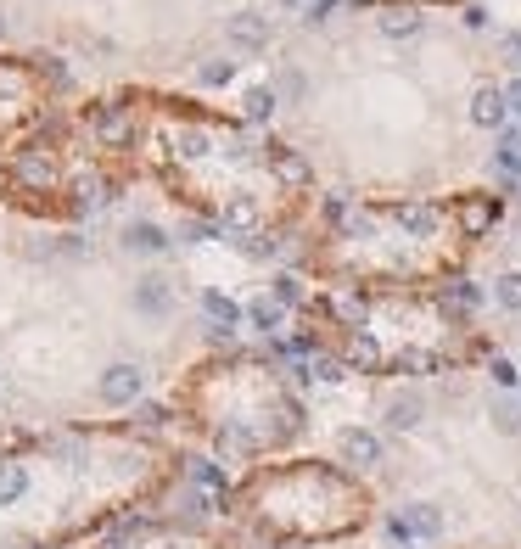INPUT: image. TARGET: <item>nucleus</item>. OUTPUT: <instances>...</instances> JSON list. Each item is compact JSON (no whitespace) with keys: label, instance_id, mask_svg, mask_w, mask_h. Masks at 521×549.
Returning a JSON list of instances; mask_svg holds the SVG:
<instances>
[{"label":"nucleus","instance_id":"obj_24","mask_svg":"<svg viewBox=\"0 0 521 549\" xmlns=\"http://www.w3.org/2000/svg\"><path fill=\"white\" fill-rule=\"evenodd\" d=\"M269 297H275L281 309H303V303H309V292H303V281H297L292 269H281V275L269 281Z\"/></svg>","mask_w":521,"mask_h":549},{"label":"nucleus","instance_id":"obj_19","mask_svg":"<svg viewBox=\"0 0 521 549\" xmlns=\"http://www.w3.org/2000/svg\"><path fill=\"white\" fill-rule=\"evenodd\" d=\"M275 107H281V90H275V85H253L247 96H241L247 124H269V118H275Z\"/></svg>","mask_w":521,"mask_h":549},{"label":"nucleus","instance_id":"obj_30","mask_svg":"<svg viewBox=\"0 0 521 549\" xmlns=\"http://www.w3.org/2000/svg\"><path fill=\"white\" fill-rule=\"evenodd\" d=\"M96 135H101V141H124V135H129V113H124V107H101V113H96Z\"/></svg>","mask_w":521,"mask_h":549},{"label":"nucleus","instance_id":"obj_16","mask_svg":"<svg viewBox=\"0 0 521 549\" xmlns=\"http://www.w3.org/2000/svg\"><path fill=\"white\" fill-rule=\"evenodd\" d=\"M219 230H230V236H258V202L253 197H230L225 213H219Z\"/></svg>","mask_w":521,"mask_h":549},{"label":"nucleus","instance_id":"obj_42","mask_svg":"<svg viewBox=\"0 0 521 549\" xmlns=\"http://www.w3.org/2000/svg\"><path fill=\"white\" fill-rule=\"evenodd\" d=\"M281 6H309V0H281Z\"/></svg>","mask_w":521,"mask_h":549},{"label":"nucleus","instance_id":"obj_17","mask_svg":"<svg viewBox=\"0 0 521 549\" xmlns=\"http://www.w3.org/2000/svg\"><path fill=\"white\" fill-rule=\"evenodd\" d=\"M269 163H275V174H281L286 185H309L314 169H309V157L292 152V146H269Z\"/></svg>","mask_w":521,"mask_h":549},{"label":"nucleus","instance_id":"obj_37","mask_svg":"<svg viewBox=\"0 0 521 549\" xmlns=\"http://www.w3.org/2000/svg\"><path fill=\"white\" fill-rule=\"evenodd\" d=\"M365 309H370V303H365V292L337 297V314H342V320H365Z\"/></svg>","mask_w":521,"mask_h":549},{"label":"nucleus","instance_id":"obj_41","mask_svg":"<svg viewBox=\"0 0 521 549\" xmlns=\"http://www.w3.org/2000/svg\"><path fill=\"white\" fill-rule=\"evenodd\" d=\"M465 29H488V12L482 6H465Z\"/></svg>","mask_w":521,"mask_h":549},{"label":"nucleus","instance_id":"obj_8","mask_svg":"<svg viewBox=\"0 0 521 549\" xmlns=\"http://www.w3.org/2000/svg\"><path fill=\"white\" fill-rule=\"evenodd\" d=\"M118 241H124L129 258H163V253H169V230L152 225V219H129Z\"/></svg>","mask_w":521,"mask_h":549},{"label":"nucleus","instance_id":"obj_14","mask_svg":"<svg viewBox=\"0 0 521 549\" xmlns=\"http://www.w3.org/2000/svg\"><path fill=\"white\" fill-rule=\"evenodd\" d=\"M342 359H348V370H365V376L387 365V353H381V342L370 337V331H353L348 348H342Z\"/></svg>","mask_w":521,"mask_h":549},{"label":"nucleus","instance_id":"obj_4","mask_svg":"<svg viewBox=\"0 0 521 549\" xmlns=\"http://www.w3.org/2000/svg\"><path fill=\"white\" fill-rule=\"evenodd\" d=\"M387 219H393L398 230H404V236H415V241H432L437 230H443V208H437V202H393V208H387Z\"/></svg>","mask_w":521,"mask_h":549},{"label":"nucleus","instance_id":"obj_25","mask_svg":"<svg viewBox=\"0 0 521 549\" xmlns=\"http://www.w3.org/2000/svg\"><path fill=\"white\" fill-rule=\"evenodd\" d=\"M342 376H348V359H337V353H314L303 365V381H342Z\"/></svg>","mask_w":521,"mask_h":549},{"label":"nucleus","instance_id":"obj_28","mask_svg":"<svg viewBox=\"0 0 521 549\" xmlns=\"http://www.w3.org/2000/svg\"><path fill=\"white\" fill-rule=\"evenodd\" d=\"M174 157L202 163V157H208V135H202V129H174Z\"/></svg>","mask_w":521,"mask_h":549},{"label":"nucleus","instance_id":"obj_32","mask_svg":"<svg viewBox=\"0 0 521 549\" xmlns=\"http://www.w3.org/2000/svg\"><path fill=\"white\" fill-rule=\"evenodd\" d=\"M208 505H213V493H202V488H185L180 493V516L191 521V527H202V521H208Z\"/></svg>","mask_w":521,"mask_h":549},{"label":"nucleus","instance_id":"obj_23","mask_svg":"<svg viewBox=\"0 0 521 549\" xmlns=\"http://www.w3.org/2000/svg\"><path fill=\"white\" fill-rule=\"evenodd\" d=\"M443 303H449V309H460V314H477V309H482V286L460 275V281L443 286Z\"/></svg>","mask_w":521,"mask_h":549},{"label":"nucleus","instance_id":"obj_35","mask_svg":"<svg viewBox=\"0 0 521 549\" xmlns=\"http://www.w3.org/2000/svg\"><path fill=\"white\" fill-rule=\"evenodd\" d=\"M107 202H113L107 180H85V185H79V208H107Z\"/></svg>","mask_w":521,"mask_h":549},{"label":"nucleus","instance_id":"obj_34","mask_svg":"<svg viewBox=\"0 0 521 549\" xmlns=\"http://www.w3.org/2000/svg\"><path fill=\"white\" fill-rule=\"evenodd\" d=\"M135 426H141V432H157V426H169V409L141 398V404H135Z\"/></svg>","mask_w":521,"mask_h":549},{"label":"nucleus","instance_id":"obj_21","mask_svg":"<svg viewBox=\"0 0 521 549\" xmlns=\"http://www.w3.org/2000/svg\"><path fill=\"white\" fill-rule=\"evenodd\" d=\"M247 320H253V331H264V337H275V331H281L286 325V309L281 303H275V297H253V303H247Z\"/></svg>","mask_w":521,"mask_h":549},{"label":"nucleus","instance_id":"obj_18","mask_svg":"<svg viewBox=\"0 0 521 549\" xmlns=\"http://www.w3.org/2000/svg\"><path fill=\"white\" fill-rule=\"evenodd\" d=\"M213 449L225 454V460H247V454H253L258 443H253V432H247L241 421H225L219 432H213Z\"/></svg>","mask_w":521,"mask_h":549},{"label":"nucleus","instance_id":"obj_5","mask_svg":"<svg viewBox=\"0 0 521 549\" xmlns=\"http://www.w3.org/2000/svg\"><path fill=\"white\" fill-rule=\"evenodd\" d=\"M202 320H208V337H213V342H230V337H236V325L247 320V309H241L230 292L208 286V292H202Z\"/></svg>","mask_w":521,"mask_h":549},{"label":"nucleus","instance_id":"obj_12","mask_svg":"<svg viewBox=\"0 0 521 549\" xmlns=\"http://www.w3.org/2000/svg\"><path fill=\"white\" fill-rule=\"evenodd\" d=\"M12 174L23 185H34V191H45V185H57V157H45V152H17Z\"/></svg>","mask_w":521,"mask_h":549},{"label":"nucleus","instance_id":"obj_15","mask_svg":"<svg viewBox=\"0 0 521 549\" xmlns=\"http://www.w3.org/2000/svg\"><path fill=\"white\" fill-rule=\"evenodd\" d=\"M185 477H191V488H202V493H219V499H225L230 493V471L219 460H185Z\"/></svg>","mask_w":521,"mask_h":549},{"label":"nucleus","instance_id":"obj_9","mask_svg":"<svg viewBox=\"0 0 521 549\" xmlns=\"http://www.w3.org/2000/svg\"><path fill=\"white\" fill-rule=\"evenodd\" d=\"M225 34H230L236 51H264L269 45V17L264 12H236V17H225Z\"/></svg>","mask_w":521,"mask_h":549},{"label":"nucleus","instance_id":"obj_1","mask_svg":"<svg viewBox=\"0 0 521 549\" xmlns=\"http://www.w3.org/2000/svg\"><path fill=\"white\" fill-rule=\"evenodd\" d=\"M141 393H146V370L135 365V359H118V365H107L96 376V398L107 409H135Z\"/></svg>","mask_w":521,"mask_h":549},{"label":"nucleus","instance_id":"obj_39","mask_svg":"<svg viewBox=\"0 0 521 549\" xmlns=\"http://www.w3.org/2000/svg\"><path fill=\"white\" fill-rule=\"evenodd\" d=\"M331 6H337V0H309V6H303V23H309V29H320L325 17H331Z\"/></svg>","mask_w":521,"mask_h":549},{"label":"nucleus","instance_id":"obj_13","mask_svg":"<svg viewBox=\"0 0 521 549\" xmlns=\"http://www.w3.org/2000/svg\"><path fill=\"white\" fill-rule=\"evenodd\" d=\"M376 29L387 34V40H415V34L426 29V17H421V6H387Z\"/></svg>","mask_w":521,"mask_h":549},{"label":"nucleus","instance_id":"obj_6","mask_svg":"<svg viewBox=\"0 0 521 549\" xmlns=\"http://www.w3.org/2000/svg\"><path fill=\"white\" fill-rule=\"evenodd\" d=\"M421 421H426V398L415 393V387H398V393L381 404V426H387V432H415Z\"/></svg>","mask_w":521,"mask_h":549},{"label":"nucleus","instance_id":"obj_36","mask_svg":"<svg viewBox=\"0 0 521 549\" xmlns=\"http://www.w3.org/2000/svg\"><path fill=\"white\" fill-rule=\"evenodd\" d=\"M219 236V225H208V219H185L180 225V241H213Z\"/></svg>","mask_w":521,"mask_h":549},{"label":"nucleus","instance_id":"obj_40","mask_svg":"<svg viewBox=\"0 0 521 549\" xmlns=\"http://www.w3.org/2000/svg\"><path fill=\"white\" fill-rule=\"evenodd\" d=\"M505 101H510V118H521V79H510V85H505Z\"/></svg>","mask_w":521,"mask_h":549},{"label":"nucleus","instance_id":"obj_3","mask_svg":"<svg viewBox=\"0 0 521 549\" xmlns=\"http://www.w3.org/2000/svg\"><path fill=\"white\" fill-rule=\"evenodd\" d=\"M387 533H393L398 544H415V538H437V533H443V510L426 505V499H415V505H404V510H393V516H387Z\"/></svg>","mask_w":521,"mask_h":549},{"label":"nucleus","instance_id":"obj_44","mask_svg":"<svg viewBox=\"0 0 521 549\" xmlns=\"http://www.w3.org/2000/svg\"><path fill=\"white\" fill-rule=\"evenodd\" d=\"M516 230H521V219H516Z\"/></svg>","mask_w":521,"mask_h":549},{"label":"nucleus","instance_id":"obj_43","mask_svg":"<svg viewBox=\"0 0 521 549\" xmlns=\"http://www.w3.org/2000/svg\"><path fill=\"white\" fill-rule=\"evenodd\" d=\"M0 34H6V17H0Z\"/></svg>","mask_w":521,"mask_h":549},{"label":"nucleus","instance_id":"obj_2","mask_svg":"<svg viewBox=\"0 0 521 549\" xmlns=\"http://www.w3.org/2000/svg\"><path fill=\"white\" fill-rule=\"evenodd\" d=\"M337 454H342V465H353V471H376V465L387 460V443H381V432H370V426H342Z\"/></svg>","mask_w":521,"mask_h":549},{"label":"nucleus","instance_id":"obj_11","mask_svg":"<svg viewBox=\"0 0 521 549\" xmlns=\"http://www.w3.org/2000/svg\"><path fill=\"white\" fill-rule=\"evenodd\" d=\"M493 169L505 174V185H521V124L499 129V146H493Z\"/></svg>","mask_w":521,"mask_h":549},{"label":"nucleus","instance_id":"obj_27","mask_svg":"<svg viewBox=\"0 0 521 549\" xmlns=\"http://www.w3.org/2000/svg\"><path fill=\"white\" fill-rule=\"evenodd\" d=\"M493 303L505 314H521V269H505V275L493 281Z\"/></svg>","mask_w":521,"mask_h":549},{"label":"nucleus","instance_id":"obj_33","mask_svg":"<svg viewBox=\"0 0 521 549\" xmlns=\"http://www.w3.org/2000/svg\"><path fill=\"white\" fill-rule=\"evenodd\" d=\"M499 57H505V68L521 79V29H505V34H499Z\"/></svg>","mask_w":521,"mask_h":549},{"label":"nucleus","instance_id":"obj_7","mask_svg":"<svg viewBox=\"0 0 521 549\" xmlns=\"http://www.w3.org/2000/svg\"><path fill=\"white\" fill-rule=\"evenodd\" d=\"M471 124L477 129H510V101H505V85H477V96H471Z\"/></svg>","mask_w":521,"mask_h":549},{"label":"nucleus","instance_id":"obj_22","mask_svg":"<svg viewBox=\"0 0 521 549\" xmlns=\"http://www.w3.org/2000/svg\"><path fill=\"white\" fill-rule=\"evenodd\" d=\"M488 421H493V432H499V437H521V398H493Z\"/></svg>","mask_w":521,"mask_h":549},{"label":"nucleus","instance_id":"obj_26","mask_svg":"<svg viewBox=\"0 0 521 549\" xmlns=\"http://www.w3.org/2000/svg\"><path fill=\"white\" fill-rule=\"evenodd\" d=\"M230 79H236V62H230V57H208V62L197 68V85H202V90H225Z\"/></svg>","mask_w":521,"mask_h":549},{"label":"nucleus","instance_id":"obj_20","mask_svg":"<svg viewBox=\"0 0 521 549\" xmlns=\"http://www.w3.org/2000/svg\"><path fill=\"white\" fill-rule=\"evenodd\" d=\"M499 213H505V202H499V197H477V202H465V208H460L465 236H482V230H488L493 219H499Z\"/></svg>","mask_w":521,"mask_h":549},{"label":"nucleus","instance_id":"obj_31","mask_svg":"<svg viewBox=\"0 0 521 549\" xmlns=\"http://www.w3.org/2000/svg\"><path fill=\"white\" fill-rule=\"evenodd\" d=\"M488 376H493V387H499V393H521V370L510 365L505 353H493V359H488Z\"/></svg>","mask_w":521,"mask_h":549},{"label":"nucleus","instance_id":"obj_29","mask_svg":"<svg viewBox=\"0 0 521 549\" xmlns=\"http://www.w3.org/2000/svg\"><path fill=\"white\" fill-rule=\"evenodd\" d=\"M29 493V471L23 465H0V505H17Z\"/></svg>","mask_w":521,"mask_h":549},{"label":"nucleus","instance_id":"obj_38","mask_svg":"<svg viewBox=\"0 0 521 549\" xmlns=\"http://www.w3.org/2000/svg\"><path fill=\"white\" fill-rule=\"evenodd\" d=\"M281 96L303 101V96H309V79H303V73H297V68H286V73H281Z\"/></svg>","mask_w":521,"mask_h":549},{"label":"nucleus","instance_id":"obj_10","mask_svg":"<svg viewBox=\"0 0 521 549\" xmlns=\"http://www.w3.org/2000/svg\"><path fill=\"white\" fill-rule=\"evenodd\" d=\"M169 309H174V286L163 281V275H146V281H135V314H146V320H163Z\"/></svg>","mask_w":521,"mask_h":549}]
</instances>
